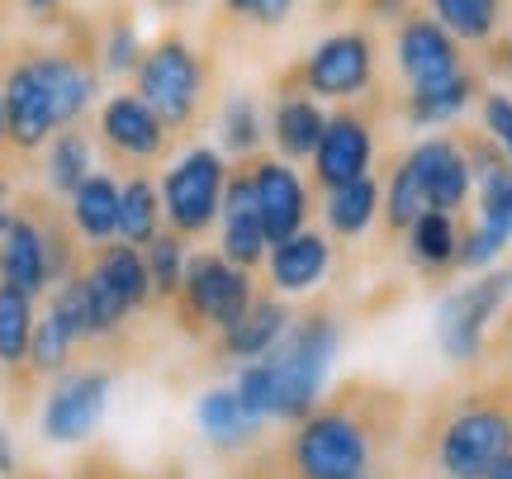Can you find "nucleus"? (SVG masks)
<instances>
[{"label":"nucleus","instance_id":"1","mask_svg":"<svg viewBox=\"0 0 512 479\" xmlns=\"http://www.w3.org/2000/svg\"><path fill=\"white\" fill-rule=\"evenodd\" d=\"M337 356V323L323 314L294 323L266 356L242 370L238 399L252 418H309Z\"/></svg>","mask_w":512,"mask_h":479},{"label":"nucleus","instance_id":"2","mask_svg":"<svg viewBox=\"0 0 512 479\" xmlns=\"http://www.w3.org/2000/svg\"><path fill=\"white\" fill-rule=\"evenodd\" d=\"M138 95L166 119V129H181L200 114L204 100V62L181 38H162L138 62Z\"/></svg>","mask_w":512,"mask_h":479},{"label":"nucleus","instance_id":"3","mask_svg":"<svg viewBox=\"0 0 512 479\" xmlns=\"http://www.w3.org/2000/svg\"><path fill=\"white\" fill-rule=\"evenodd\" d=\"M223 185H228V162H223L214 148H190L162 181L166 223H171L181 238H200L204 228L219 219Z\"/></svg>","mask_w":512,"mask_h":479},{"label":"nucleus","instance_id":"4","mask_svg":"<svg viewBox=\"0 0 512 479\" xmlns=\"http://www.w3.org/2000/svg\"><path fill=\"white\" fill-rule=\"evenodd\" d=\"M290 461L299 479H356L370 461V437L351 413L328 408V413H313L309 423L299 427Z\"/></svg>","mask_w":512,"mask_h":479},{"label":"nucleus","instance_id":"5","mask_svg":"<svg viewBox=\"0 0 512 479\" xmlns=\"http://www.w3.org/2000/svg\"><path fill=\"white\" fill-rule=\"evenodd\" d=\"M67 247L57 233L38 228L34 219H15L0 233V280L24 295H43L53 280H67Z\"/></svg>","mask_w":512,"mask_h":479},{"label":"nucleus","instance_id":"6","mask_svg":"<svg viewBox=\"0 0 512 479\" xmlns=\"http://www.w3.org/2000/svg\"><path fill=\"white\" fill-rule=\"evenodd\" d=\"M503 456H512V427L494 408L460 413L441 437V470L451 479H489Z\"/></svg>","mask_w":512,"mask_h":479},{"label":"nucleus","instance_id":"7","mask_svg":"<svg viewBox=\"0 0 512 479\" xmlns=\"http://www.w3.org/2000/svg\"><path fill=\"white\" fill-rule=\"evenodd\" d=\"M110 404V375L105 370H72L62 375L43 404V437L53 446H76L86 442Z\"/></svg>","mask_w":512,"mask_h":479},{"label":"nucleus","instance_id":"8","mask_svg":"<svg viewBox=\"0 0 512 479\" xmlns=\"http://www.w3.org/2000/svg\"><path fill=\"white\" fill-rule=\"evenodd\" d=\"M181 299L200 323L228 328V323H238V318L252 309V280L228 257H195L185 266Z\"/></svg>","mask_w":512,"mask_h":479},{"label":"nucleus","instance_id":"9","mask_svg":"<svg viewBox=\"0 0 512 479\" xmlns=\"http://www.w3.org/2000/svg\"><path fill=\"white\" fill-rule=\"evenodd\" d=\"M508 285H512V276L494 271V276L456 290V295L437 309V337H441V351H446L451 361H475L489 318H494L498 304L508 299Z\"/></svg>","mask_w":512,"mask_h":479},{"label":"nucleus","instance_id":"10","mask_svg":"<svg viewBox=\"0 0 512 479\" xmlns=\"http://www.w3.org/2000/svg\"><path fill=\"white\" fill-rule=\"evenodd\" d=\"M375 76V48L366 34H332L323 38L313 57L304 62V81L313 95H328V100H351L361 95Z\"/></svg>","mask_w":512,"mask_h":479},{"label":"nucleus","instance_id":"11","mask_svg":"<svg viewBox=\"0 0 512 479\" xmlns=\"http://www.w3.org/2000/svg\"><path fill=\"white\" fill-rule=\"evenodd\" d=\"M460 38H451L441 29L437 19H403L399 29V43H394V57H399V72L408 76V86L413 91H427V86H441V81H451L460 76Z\"/></svg>","mask_w":512,"mask_h":479},{"label":"nucleus","instance_id":"12","mask_svg":"<svg viewBox=\"0 0 512 479\" xmlns=\"http://www.w3.org/2000/svg\"><path fill=\"white\" fill-rule=\"evenodd\" d=\"M5 133H10V143L15 148H43L48 138H53L62 124H57V110H53V95L43 86V76H38V62H19L10 81H5Z\"/></svg>","mask_w":512,"mask_h":479},{"label":"nucleus","instance_id":"13","mask_svg":"<svg viewBox=\"0 0 512 479\" xmlns=\"http://www.w3.org/2000/svg\"><path fill=\"white\" fill-rule=\"evenodd\" d=\"M219 219H223V257L252 271L256 261L271 252V238H266V223H261V209H256V185L252 171H238L228 176L223 185V204H219Z\"/></svg>","mask_w":512,"mask_h":479},{"label":"nucleus","instance_id":"14","mask_svg":"<svg viewBox=\"0 0 512 479\" xmlns=\"http://www.w3.org/2000/svg\"><path fill=\"white\" fill-rule=\"evenodd\" d=\"M252 185H256V209H261V223H266L271 247L294 238V233L304 228V219H309V190H304V181L294 176V166L256 162Z\"/></svg>","mask_w":512,"mask_h":479},{"label":"nucleus","instance_id":"15","mask_svg":"<svg viewBox=\"0 0 512 479\" xmlns=\"http://www.w3.org/2000/svg\"><path fill=\"white\" fill-rule=\"evenodd\" d=\"M100 133L119 157H133V162H152L166 152V119L143 95H114L100 110Z\"/></svg>","mask_w":512,"mask_h":479},{"label":"nucleus","instance_id":"16","mask_svg":"<svg viewBox=\"0 0 512 479\" xmlns=\"http://www.w3.org/2000/svg\"><path fill=\"white\" fill-rule=\"evenodd\" d=\"M370 152H375V138H370V124L361 114H332L318 148H313V171L323 190L342 181H356L370 171Z\"/></svg>","mask_w":512,"mask_h":479},{"label":"nucleus","instance_id":"17","mask_svg":"<svg viewBox=\"0 0 512 479\" xmlns=\"http://www.w3.org/2000/svg\"><path fill=\"white\" fill-rule=\"evenodd\" d=\"M408 166L418 171L422 190H427V204L432 209H460V204L470 200V185H475V166L470 157L456 148V143H446V138H427L418 148L408 152Z\"/></svg>","mask_w":512,"mask_h":479},{"label":"nucleus","instance_id":"18","mask_svg":"<svg viewBox=\"0 0 512 479\" xmlns=\"http://www.w3.org/2000/svg\"><path fill=\"white\" fill-rule=\"evenodd\" d=\"M328 238L323 233H294V238L275 242L271 247V280L275 290H285V295H304V290H313L318 280L328 276Z\"/></svg>","mask_w":512,"mask_h":479},{"label":"nucleus","instance_id":"19","mask_svg":"<svg viewBox=\"0 0 512 479\" xmlns=\"http://www.w3.org/2000/svg\"><path fill=\"white\" fill-rule=\"evenodd\" d=\"M34 62H38V76H43L48 95H53L57 124H62V129H72L76 119L91 110V100H95V72L86 67V62L67 57V53H43V57H34Z\"/></svg>","mask_w":512,"mask_h":479},{"label":"nucleus","instance_id":"20","mask_svg":"<svg viewBox=\"0 0 512 479\" xmlns=\"http://www.w3.org/2000/svg\"><path fill=\"white\" fill-rule=\"evenodd\" d=\"M290 328L294 323H290V309H285V304H275V299H252V309H247L238 323L223 328V351L238 356V361H256V356H266Z\"/></svg>","mask_w":512,"mask_h":479},{"label":"nucleus","instance_id":"21","mask_svg":"<svg viewBox=\"0 0 512 479\" xmlns=\"http://www.w3.org/2000/svg\"><path fill=\"white\" fill-rule=\"evenodd\" d=\"M72 223L81 238L91 242H114V233H119V185H114V176H105V171H91L86 181L72 190Z\"/></svg>","mask_w":512,"mask_h":479},{"label":"nucleus","instance_id":"22","mask_svg":"<svg viewBox=\"0 0 512 479\" xmlns=\"http://www.w3.org/2000/svg\"><path fill=\"white\" fill-rule=\"evenodd\" d=\"M91 276L105 280L128 309H143L152 299V276H147V257L138 252V242H105L100 257L91 261Z\"/></svg>","mask_w":512,"mask_h":479},{"label":"nucleus","instance_id":"23","mask_svg":"<svg viewBox=\"0 0 512 479\" xmlns=\"http://www.w3.org/2000/svg\"><path fill=\"white\" fill-rule=\"evenodd\" d=\"M380 214V185L375 176H356V181L328 185V204H323V219L337 238H361Z\"/></svg>","mask_w":512,"mask_h":479},{"label":"nucleus","instance_id":"24","mask_svg":"<svg viewBox=\"0 0 512 479\" xmlns=\"http://www.w3.org/2000/svg\"><path fill=\"white\" fill-rule=\"evenodd\" d=\"M200 427L214 446H247L256 437V427H261V418H252L242 408L238 389H209L200 399Z\"/></svg>","mask_w":512,"mask_h":479},{"label":"nucleus","instance_id":"25","mask_svg":"<svg viewBox=\"0 0 512 479\" xmlns=\"http://www.w3.org/2000/svg\"><path fill=\"white\" fill-rule=\"evenodd\" d=\"M323 129H328V119H323V110L313 105L309 95H285L280 100V110H275V148L285 157H294V162L313 157Z\"/></svg>","mask_w":512,"mask_h":479},{"label":"nucleus","instance_id":"26","mask_svg":"<svg viewBox=\"0 0 512 479\" xmlns=\"http://www.w3.org/2000/svg\"><path fill=\"white\" fill-rule=\"evenodd\" d=\"M34 323V295H24V290L0 280V366L5 370H19L29 361Z\"/></svg>","mask_w":512,"mask_h":479},{"label":"nucleus","instance_id":"27","mask_svg":"<svg viewBox=\"0 0 512 479\" xmlns=\"http://www.w3.org/2000/svg\"><path fill=\"white\" fill-rule=\"evenodd\" d=\"M162 190L147 181V176H133V181L119 190V233L124 242H152L162 233Z\"/></svg>","mask_w":512,"mask_h":479},{"label":"nucleus","instance_id":"28","mask_svg":"<svg viewBox=\"0 0 512 479\" xmlns=\"http://www.w3.org/2000/svg\"><path fill=\"white\" fill-rule=\"evenodd\" d=\"M408 247L422 266H451L460 257V233L456 219L446 209H422L418 219L408 223Z\"/></svg>","mask_w":512,"mask_h":479},{"label":"nucleus","instance_id":"29","mask_svg":"<svg viewBox=\"0 0 512 479\" xmlns=\"http://www.w3.org/2000/svg\"><path fill=\"white\" fill-rule=\"evenodd\" d=\"M432 19L460 43H484L498 24V5L503 0H427Z\"/></svg>","mask_w":512,"mask_h":479},{"label":"nucleus","instance_id":"30","mask_svg":"<svg viewBox=\"0 0 512 479\" xmlns=\"http://www.w3.org/2000/svg\"><path fill=\"white\" fill-rule=\"evenodd\" d=\"M470 95H475V81H470V72H460L451 81H441V86L408 95V119L413 124H446V119H456L470 105Z\"/></svg>","mask_w":512,"mask_h":479},{"label":"nucleus","instance_id":"31","mask_svg":"<svg viewBox=\"0 0 512 479\" xmlns=\"http://www.w3.org/2000/svg\"><path fill=\"white\" fill-rule=\"evenodd\" d=\"M86 176H91V143H86V133L62 129L53 138V148H48V185L57 195H72Z\"/></svg>","mask_w":512,"mask_h":479},{"label":"nucleus","instance_id":"32","mask_svg":"<svg viewBox=\"0 0 512 479\" xmlns=\"http://www.w3.org/2000/svg\"><path fill=\"white\" fill-rule=\"evenodd\" d=\"M147 276H152V290L157 295H181V285H185V242L181 233L171 228V233H157V238L147 242Z\"/></svg>","mask_w":512,"mask_h":479},{"label":"nucleus","instance_id":"33","mask_svg":"<svg viewBox=\"0 0 512 479\" xmlns=\"http://www.w3.org/2000/svg\"><path fill=\"white\" fill-rule=\"evenodd\" d=\"M479 223L512 242V166H484V176H479Z\"/></svg>","mask_w":512,"mask_h":479},{"label":"nucleus","instance_id":"34","mask_svg":"<svg viewBox=\"0 0 512 479\" xmlns=\"http://www.w3.org/2000/svg\"><path fill=\"white\" fill-rule=\"evenodd\" d=\"M72 351H76V337L53 314L38 318L34 323V342H29V366L38 375H62V370L72 366Z\"/></svg>","mask_w":512,"mask_h":479},{"label":"nucleus","instance_id":"35","mask_svg":"<svg viewBox=\"0 0 512 479\" xmlns=\"http://www.w3.org/2000/svg\"><path fill=\"white\" fill-rule=\"evenodd\" d=\"M422 209H432V204H427V190H422L418 171H413V166H408V157H403L399 171H394V181H389V195H384V214H389V228L408 233V223L418 219Z\"/></svg>","mask_w":512,"mask_h":479},{"label":"nucleus","instance_id":"36","mask_svg":"<svg viewBox=\"0 0 512 479\" xmlns=\"http://www.w3.org/2000/svg\"><path fill=\"white\" fill-rule=\"evenodd\" d=\"M48 314H53L62 328L72 332L76 342H81V337H95V318H91V295H86V276H67V280H62Z\"/></svg>","mask_w":512,"mask_h":479},{"label":"nucleus","instance_id":"37","mask_svg":"<svg viewBox=\"0 0 512 479\" xmlns=\"http://www.w3.org/2000/svg\"><path fill=\"white\" fill-rule=\"evenodd\" d=\"M219 133L228 152H256V143H261V110H256L247 95L228 100L219 114Z\"/></svg>","mask_w":512,"mask_h":479},{"label":"nucleus","instance_id":"38","mask_svg":"<svg viewBox=\"0 0 512 479\" xmlns=\"http://www.w3.org/2000/svg\"><path fill=\"white\" fill-rule=\"evenodd\" d=\"M138 62H143V43L133 24H114L105 34V72H138Z\"/></svg>","mask_w":512,"mask_h":479},{"label":"nucleus","instance_id":"39","mask_svg":"<svg viewBox=\"0 0 512 479\" xmlns=\"http://www.w3.org/2000/svg\"><path fill=\"white\" fill-rule=\"evenodd\" d=\"M484 129L498 138V148L508 152V162H512V95L494 91V95H484Z\"/></svg>","mask_w":512,"mask_h":479},{"label":"nucleus","instance_id":"40","mask_svg":"<svg viewBox=\"0 0 512 479\" xmlns=\"http://www.w3.org/2000/svg\"><path fill=\"white\" fill-rule=\"evenodd\" d=\"M290 10H294V0H252V5H247V15H252L256 24H266V29H271V24H280Z\"/></svg>","mask_w":512,"mask_h":479},{"label":"nucleus","instance_id":"41","mask_svg":"<svg viewBox=\"0 0 512 479\" xmlns=\"http://www.w3.org/2000/svg\"><path fill=\"white\" fill-rule=\"evenodd\" d=\"M15 475V442H10V432L0 427V479Z\"/></svg>","mask_w":512,"mask_h":479},{"label":"nucleus","instance_id":"42","mask_svg":"<svg viewBox=\"0 0 512 479\" xmlns=\"http://www.w3.org/2000/svg\"><path fill=\"white\" fill-rule=\"evenodd\" d=\"M15 219H19V214H15V209H10V185L0 181V233H5V228H10V223H15Z\"/></svg>","mask_w":512,"mask_h":479},{"label":"nucleus","instance_id":"43","mask_svg":"<svg viewBox=\"0 0 512 479\" xmlns=\"http://www.w3.org/2000/svg\"><path fill=\"white\" fill-rule=\"evenodd\" d=\"M489 479H512V456H503V461L494 465V475H489Z\"/></svg>","mask_w":512,"mask_h":479},{"label":"nucleus","instance_id":"44","mask_svg":"<svg viewBox=\"0 0 512 479\" xmlns=\"http://www.w3.org/2000/svg\"><path fill=\"white\" fill-rule=\"evenodd\" d=\"M223 5H228L233 15H247V5H252V0H223Z\"/></svg>","mask_w":512,"mask_h":479},{"label":"nucleus","instance_id":"45","mask_svg":"<svg viewBox=\"0 0 512 479\" xmlns=\"http://www.w3.org/2000/svg\"><path fill=\"white\" fill-rule=\"evenodd\" d=\"M29 10H53V5H62V0H24Z\"/></svg>","mask_w":512,"mask_h":479},{"label":"nucleus","instance_id":"46","mask_svg":"<svg viewBox=\"0 0 512 479\" xmlns=\"http://www.w3.org/2000/svg\"><path fill=\"white\" fill-rule=\"evenodd\" d=\"M10 133H5V95H0V143H5Z\"/></svg>","mask_w":512,"mask_h":479},{"label":"nucleus","instance_id":"47","mask_svg":"<svg viewBox=\"0 0 512 479\" xmlns=\"http://www.w3.org/2000/svg\"><path fill=\"white\" fill-rule=\"evenodd\" d=\"M503 62H508V72H512V43H508V48H503Z\"/></svg>","mask_w":512,"mask_h":479},{"label":"nucleus","instance_id":"48","mask_svg":"<svg viewBox=\"0 0 512 479\" xmlns=\"http://www.w3.org/2000/svg\"><path fill=\"white\" fill-rule=\"evenodd\" d=\"M162 5H190V0H162Z\"/></svg>","mask_w":512,"mask_h":479},{"label":"nucleus","instance_id":"49","mask_svg":"<svg viewBox=\"0 0 512 479\" xmlns=\"http://www.w3.org/2000/svg\"><path fill=\"white\" fill-rule=\"evenodd\" d=\"M0 370H5V366H0Z\"/></svg>","mask_w":512,"mask_h":479},{"label":"nucleus","instance_id":"50","mask_svg":"<svg viewBox=\"0 0 512 479\" xmlns=\"http://www.w3.org/2000/svg\"><path fill=\"white\" fill-rule=\"evenodd\" d=\"M356 479H361V475H356Z\"/></svg>","mask_w":512,"mask_h":479}]
</instances>
